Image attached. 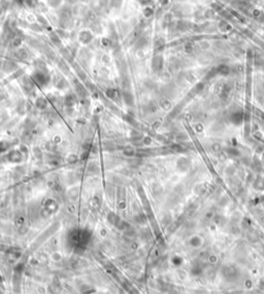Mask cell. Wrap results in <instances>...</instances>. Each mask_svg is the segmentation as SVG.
<instances>
[{"mask_svg":"<svg viewBox=\"0 0 264 294\" xmlns=\"http://www.w3.org/2000/svg\"><path fill=\"white\" fill-rule=\"evenodd\" d=\"M6 158H8V160L9 162H12V163H20V162L23 160V154H22V152L19 150H13L8 154Z\"/></svg>","mask_w":264,"mask_h":294,"instance_id":"cell-2","label":"cell"},{"mask_svg":"<svg viewBox=\"0 0 264 294\" xmlns=\"http://www.w3.org/2000/svg\"><path fill=\"white\" fill-rule=\"evenodd\" d=\"M10 148V144L8 140H0V154L4 153Z\"/></svg>","mask_w":264,"mask_h":294,"instance_id":"cell-6","label":"cell"},{"mask_svg":"<svg viewBox=\"0 0 264 294\" xmlns=\"http://www.w3.org/2000/svg\"><path fill=\"white\" fill-rule=\"evenodd\" d=\"M92 39V34H91L89 31H83L80 34V40L84 42V44H87V42L91 41Z\"/></svg>","mask_w":264,"mask_h":294,"instance_id":"cell-3","label":"cell"},{"mask_svg":"<svg viewBox=\"0 0 264 294\" xmlns=\"http://www.w3.org/2000/svg\"><path fill=\"white\" fill-rule=\"evenodd\" d=\"M64 103H65V105H67V106H72L73 104L75 103V97L73 96V95H71V94L67 95V96H66L65 99H64Z\"/></svg>","mask_w":264,"mask_h":294,"instance_id":"cell-7","label":"cell"},{"mask_svg":"<svg viewBox=\"0 0 264 294\" xmlns=\"http://www.w3.org/2000/svg\"><path fill=\"white\" fill-rule=\"evenodd\" d=\"M77 159H79V157H77L76 155H68V157H67V161H68V163H73V162H76L77 161Z\"/></svg>","mask_w":264,"mask_h":294,"instance_id":"cell-8","label":"cell"},{"mask_svg":"<svg viewBox=\"0 0 264 294\" xmlns=\"http://www.w3.org/2000/svg\"><path fill=\"white\" fill-rule=\"evenodd\" d=\"M47 104H48L47 100H45L44 98H41V97L37 98L36 102H35V105H36V108H39V109H44L45 108H47Z\"/></svg>","mask_w":264,"mask_h":294,"instance_id":"cell-5","label":"cell"},{"mask_svg":"<svg viewBox=\"0 0 264 294\" xmlns=\"http://www.w3.org/2000/svg\"><path fill=\"white\" fill-rule=\"evenodd\" d=\"M106 95L111 99H112V100H117V99L119 98V96H120L119 91L116 90V89H108L106 91Z\"/></svg>","mask_w":264,"mask_h":294,"instance_id":"cell-4","label":"cell"},{"mask_svg":"<svg viewBox=\"0 0 264 294\" xmlns=\"http://www.w3.org/2000/svg\"><path fill=\"white\" fill-rule=\"evenodd\" d=\"M32 80L36 83L38 86L44 87L49 83V76L43 70L38 69L37 71H35L32 76Z\"/></svg>","mask_w":264,"mask_h":294,"instance_id":"cell-1","label":"cell"}]
</instances>
